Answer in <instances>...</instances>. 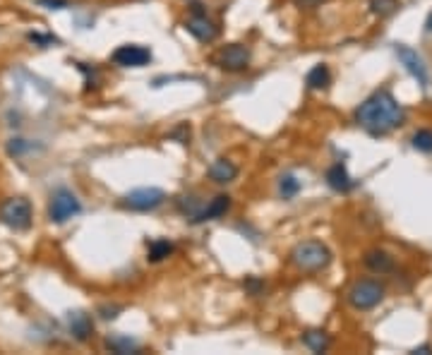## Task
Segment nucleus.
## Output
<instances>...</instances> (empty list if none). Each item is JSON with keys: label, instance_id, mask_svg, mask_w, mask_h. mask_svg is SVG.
<instances>
[{"label": "nucleus", "instance_id": "423d86ee", "mask_svg": "<svg viewBox=\"0 0 432 355\" xmlns=\"http://www.w3.org/2000/svg\"><path fill=\"white\" fill-rule=\"evenodd\" d=\"M166 202V192L161 187H137L123 197V204L133 211H154Z\"/></svg>", "mask_w": 432, "mask_h": 355}, {"label": "nucleus", "instance_id": "412c9836", "mask_svg": "<svg viewBox=\"0 0 432 355\" xmlns=\"http://www.w3.org/2000/svg\"><path fill=\"white\" fill-rule=\"evenodd\" d=\"M300 192V180L295 176H291V173H286V176L279 178V194L284 199H293L295 194Z\"/></svg>", "mask_w": 432, "mask_h": 355}, {"label": "nucleus", "instance_id": "f03ea898", "mask_svg": "<svg viewBox=\"0 0 432 355\" xmlns=\"http://www.w3.org/2000/svg\"><path fill=\"white\" fill-rule=\"evenodd\" d=\"M291 264L303 274H317L332 262V250L319 240H303L291 250Z\"/></svg>", "mask_w": 432, "mask_h": 355}, {"label": "nucleus", "instance_id": "f3484780", "mask_svg": "<svg viewBox=\"0 0 432 355\" xmlns=\"http://www.w3.org/2000/svg\"><path fill=\"white\" fill-rule=\"evenodd\" d=\"M305 84L308 89H327L332 84V72L327 65H315L312 70L305 75Z\"/></svg>", "mask_w": 432, "mask_h": 355}, {"label": "nucleus", "instance_id": "20e7f679", "mask_svg": "<svg viewBox=\"0 0 432 355\" xmlns=\"http://www.w3.org/2000/svg\"><path fill=\"white\" fill-rule=\"evenodd\" d=\"M0 221L12 231H27L32 226V204L24 197H10L0 204Z\"/></svg>", "mask_w": 432, "mask_h": 355}, {"label": "nucleus", "instance_id": "393cba45", "mask_svg": "<svg viewBox=\"0 0 432 355\" xmlns=\"http://www.w3.org/2000/svg\"><path fill=\"white\" fill-rule=\"evenodd\" d=\"M168 137H171V139H181V144H187V139H190V125L181 123L171 135H168Z\"/></svg>", "mask_w": 432, "mask_h": 355}, {"label": "nucleus", "instance_id": "f8f14e48", "mask_svg": "<svg viewBox=\"0 0 432 355\" xmlns=\"http://www.w3.org/2000/svg\"><path fill=\"white\" fill-rule=\"evenodd\" d=\"M207 176H209L212 183L216 185H228L233 183V180L238 178V166L231 161V159H216L214 163L209 166V171H207Z\"/></svg>", "mask_w": 432, "mask_h": 355}, {"label": "nucleus", "instance_id": "7c9ffc66", "mask_svg": "<svg viewBox=\"0 0 432 355\" xmlns=\"http://www.w3.org/2000/svg\"><path fill=\"white\" fill-rule=\"evenodd\" d=\"M425 29H428V32L432 34V12L428 14V22H425Z\"/></svg>", "mask_w": 432, "mask_h": 355}, {"label": "nucleus", "instance_id": "9b49d317", "mask_svg": "<svg viewBox=\"0 0 432 355\" xmlns=\"http://www.w3.org/2000/svg\"><path fill=\"white\" fill-rule=\"evenodd\" d=\"M67 327H70L72 336H75L77 341H89V339L94 336V322H91L89 314L82 312V310H75V312L67 314Z\"/></svg>", "mask_w": 432, "mask_h": 355}, {"label": "nucleus", "instance_id": "aec40b11", "mask_svg": "<svg viewBox=\"0 0 432 355\" xmlns=\"http://www.w3.org/2000/svg\"><path fill=\"white\" fill-rule=\"evenodd\" d=\"M178 209H181V214H185L190 221H195L202 209H205V204H202V199H197L195 194H183V197L178 199Z\"/></svg>", "mask_w": 432, "mask_h": 355}, {"label": "nucleus", "instance_id": "6e6552de", "mask_svg": "<svg viewBox=\"0 0 432 355\" xmlns=\"http://www.w3.org/2000/svg\"><path fill=\"white\" fill-rule=\"evenodd\" d=\"M214 60H216V65L226 72H242V70H247V65H250L252 53H250V48L242 46V43H228V46H223L221 51L216 53Z\"/></svg>", "mask_w": 432, "mask_h": 355}, {"label": "nucleus", "instance_id": "cd10ccee", "mask_svg": "<svg viewBox=\"0 0 432 355\" xmlns=\"http://www.w3.org/2000/svg\"><path fill=\"white\" fill-rule=\"evenodd\" d=\"M120 310H123V308H101V312H104L101 317H104V319H115Z\"/></svg>", "mask_w": 432, "mask_h": 355}, {"label": "nucleus", "instance_id": "0eeeda50", "mask_svg": "<svg viewBox=\"0 0 432 355\" xmlns=\"http://www.w3.org/2000/svg\"><path fill=\"white\" fill-rule=\"evenodd\" d=\"M394 53H396V58H399L401 65L406 67V72H409V75L413 77V80L425 89V87L430 84V72H428V65H425V60L418 56V51H413V48L406 46V43H396Z\"/></svg>", "mask_w": 432, "mask_h": 355}, {"label": "nucleus", "instance_id": "a878e982", "mask_svg": "<svg viewBox=\"0 0 432 355\" xmlns=\"http://www.w3.org/2000/svg\"><path fill=\"white\" fill-rule=\"evenodd\" d=\"M38 5H43V8H48V10H62V8H67V0H38Z\"/></svg>", "mask_w": 432, "mask_h": 355}, {"label": "nucleus", "instance_id": "ddd939ff", "mask_svg": "<svg viewBox=\"0 0 432 355\" xmlns=\"http://www.w3.org/2000/svg\"><path fill=\"white\" fill-rule=\"evenodd\" d=\"M231 209V197L228 194H216L209 204H205V209L200 211V216L192 223H205V221H214V218L226 216V211Z\"/></svg>", "mask_w": 432, "mask_h": 355}, {"label": "nucleus", "instance_id": "1a4fd4ad", "mask_svg": "<svg viewBox=\"0 0 432 355\" xmlns=\"http://www.w3.org/2000/svg\"><path fill=\"white\" fill-rule=\"evenodd\" d=\"M111 60L120 67H144L152 62V51L142 43H123L113 51Z\"/></svg>", "mask_w": 432, "mask_h": 355}, {"label": "nucleus", "instance_id": "7ed1b4c3", "mask_svg": "<svg viewBox=\"0 0 432 355\" xmlns=\"http://www.w3.org/2000/svg\"><path fill=\"white\" fill-rule=\"evenodd\" d=\"M385 284L377 279H361L348 288V305L358 312H365V310H372L385 300Z\"/></svg>", "mask_w": 432, "mask_h": 355}, {"label": "nucleus", "instance_id": "c85d7f7f", "mask_svg": "<svg viewBox=\"0 0 432 355\" xmlns=\"http://www.w3.org/2000/svg\"><path fill=\"white\" fill-rule=\"evenodd\" d=\"M260 288H264V286H262L257 279H250V281H247V290H252V293H255V295L260 293Z\"/></svg>", "mask_w": 432, "mask_h": 355}, {"label": "nucleus", "instance_id": "f257e3e1", "mask_svg": "<svg viewBox=\"0 0 432 355\" xmlns=\"http://www.w3.org/2000/svg\"><path fill=\"white\" fill-rule=\"evenodd\" d=\"M356 123L372 137H385L406 123V111L391 91L380 89L356 108Z\"/></svg>", "mask_w": 432, "mask_h": 355}, {"label": "nucleus", "instance_id": "6ab92c4d", "mask_svg": "<svg viewBox=\"0 0 432 355\" xmlns=\"http://www.w3.org/2000/svg\"><path fill=\"white\" fill-rule=\"evenodd\" d=\"M106 346H109V351H113V353H118V355L139 353V343L135 341V339H130V336H120V334H115V336L106 339Z\"/></svg>", "mask_w": 432, "mask_h": 355}, {"label": "nucleus", "instance_id": "c756f323", "mask_svg": "<svg viewBox=\"0 0 432 355\" xmlns=\"http://www.w3.org/2000/svg\"><path fill=\"white\" fill-rule=\"evenodd\" d=\"M430 351H432L430 346H420V348H413V351H411V353H416V355H418V353H420V355H425V353H430Z\"/></svg>", "mask_w": 432, "mask_h": 355}, {"label": "nucleus", "instance_id": "39448f33", "mask_svg": "<svg viewBox=\"0 0 432 355\" xmlns=\"http://www.w3.org/2000/svg\"><path fill=\"white\" fill-rule=\"evenodd\" d=\"M82 211L80 199L75 197V192H70L67 187H58L56 192L51 194V202H48V218L53 223H65L70 221L72 216Z\"/></svg>", "mask_w": 432, "mask_h": 355}, {"label": "nucleus", "instance_id": "9d476101", "mask_svg": "<svg viewBox=\"0 0 432 355\" xmlns=\"http://www.w3.org/2000/svg\"><path fill=\"white\" fill-rule=\"evenodd\" d=\"M185 29H187V34H192L200 43H212V41H216V36H218V27L207 17L205 12L192 14V17L185 22Z\"/></svg>", "mask_w": 432, "mask_h": 355}, {"label": "nucleus", "instance_id": "2eb2a0df", "mask_svg": "<svg viewBox=\"0 0 432 355\" xmlns=\"http://www.w3.org/2000/svg\"><path fill=\"white\" fill-rule=\"evenodd\" d=\"M363 262H365L367 269L375 271V274H389V271L394 269V257H391L389 252H385V250H370V252H365Z\"/></svg>", "mask_w": 432, "mask_h": 355}, {"label": "nucleus", "instance_id": "4be33fe9", "mask_svg": "<svg viewBox=\"0 0 432 355\" xmlns=\"http://www.w3.org/2000/svg\"><path fill=\"white\" fill-rule=\"evenodd\" d=\"M399 8H401V0H372L370 3L372 14H377V17H389V14H394Z\"/></svg>", "mask_w": 432, "mask_h": 355}, {"label": "nucleus", "instance_id": "5701e85b", "mask_svg": "<svg viewBox=\"0 0 432 355\" xmlns=\"http://www.w3.org/2000/svg\"><path fill=\"white\" fill-rule=\"evenodd\" d=\"M411 144H413V149H418V152L423 154H432V130H416L413 137H411Z\"/></svg>", "mask_w": 432, "mask_h": 355}, {"label": "nucleus", "instance_id": "b1692460", "mask_svg": "<svg viewBox=\"0 0 432 355\" xmlns=\"http://www.w3.org/2000/svg\"><path fill=\"white\" fill-rule=\"evenodd\" d=\"M27 149H32L27 144V139H10V144H8V154H10V157H22Z\"/></svg>", "mask_w": 432, "mask_h": 355}, {"label": "nucleus", "instance_id": "dca6fc26", "mask_svg": "<svg viewBox=\"0 0 432 355\" xmlns=\"http://www.w3.org/2000/svg\"><path fill=\"white\" fill-rule=\"evenodd\" d=\"M303 343L312 353H327L329 346H332V336L322 329H310V332L303 334Z\"/></svg>", "mask_w": 432, "mask_h": 355}, {"label": "nucleus", "instance_id": "a211bd4d", "mask_svg": "<svg viewBox=\"0 0 432 355\" xmlns=\"http://www.w3.org/2000/svg\"><path fill=\"white\" fill-rule=\"evenodd\" d=\"M173 242L166 240V238H159V240H152L147 247V260L152 262V264H157V262H163L166 257L173 255Z\"/></svg>", "mask_w": 432, "mask_h": 355}, {"label": "nucleus", "instance_id": "4468645a", "mask_svg": "<svg viewBox=\"0 0 432 355\" xmlns=\"http://www.w3.org/2000/svg\"><path fill=\"white\" fill-rule=\"evenodd\" d=\"M327 185L337 192H351L356 187V180L348 176V168L343 163H334L327 171Z\"/></svg>", "mask_w": 432, "mask_h": 355}, {"label": "nucleus", "instance_id": "bb28decb", "mask_svg": "<svg viewBox=\"0 0 432 355\" xmlns=\"http://www.w3.org/2000/svg\"><path fill=\"white\" fill-rule=\"evenodd\" d=\"M29 41H36V43H43V46H48V43H56L58 38H51V36H41V34H29Z\"/></svg>", "mask_w": 432, "mask_h": 355}]
</instances>
